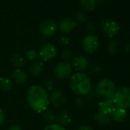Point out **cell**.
<instances>
[{
	"label": "cell",
	"instance_id": "obj_16",
	"mask_svg": "<svg viewBox=\"0 0 130 130\" xmlns=\"http://www.w3.org/2000/svg\"><path fill=\"white\" fill-rule=\"evenodd\" d=\"M109 116L115 121H116V122H122V121H123L126 118V116H127L126 109H124L120 108V107L115 106L112 109V110L111 111Z\"/></svg>",
	"mask_w": 130,
	"mask_h": 130
},
{
	"label": "cell",
	"instance_id": "obj_14",
	"mask_svg": "<svg viewBox=\"0 0 130 130\" xmlns=\"http://www.w3.org/2000/svg\"><path fill=\"white\" fill-rule=\"evenodd\" d=\"M56 120L58 122L59 125H60L63 127H65V126H68L71 124L73 117L71 112H69L67 110H63L60 112L58 115H57Z\"/></svg>",
	"mask_w": 130,
	"mask_h": 130
},
{
	"label": "cell",
	"instance_id": "obj_17",
	"mask_svg": "<svg viewBox=\"0 0 130 130\" xmlns=\"http://www.w3.org/2000/svg\"><path fill=\"white\" fill-rule=\"evenodd\" d=\"M115 107V105L113 103V101L111 100H103L100 101L98 104V109L99 112L106 113V114H110L112 109Z\"/></svg>",
	"mask_w": 130,
	"mask_h": 130
},
{
	"label": "cell",
	"instance_id": "obj_29",
	"mask_svg": "<svg viewBox=\"0 0 130 130\" xmlns=\"http://www.w3.org/2000/svg\"><path fill=\"white\" fill-rule=\"evenodd\" d=\"M75 19H76V21H77V22H80V23L84 22H86V20H87V17H86L85 14L83 13V12H78V13H77Z\"/></svg>",
	"mask_w": 130,
	"mask_h": 130
},
{
	"label": "cell",
	"instance_id": "obj_22",
	"mask_svg": "<svg viewBox=\"0 0 130 130\" xmlns=\"http://www.w3.org/2000/svg\"><path fill=\"white\" fill-rule=\"evenodd\" d=\"M96 0H80V6L84 11L91 12L96 7Z\"/></svg>",
	"mask_w": 130,
	"mask_h": 130
},
{
	"label": "cell",
	"instance_id": "obj_23",
	"mask_svg": "<svg viewBox=\"0 0 130 130\" xmlns=\"http://www.w3.org/2000/svg\"><path fill=\"white\" fill-rule=\"evenodd\" d=\"M60 58L63 60V62H68L72 58V52L68 48H64L61 51L60 54Z\"/></svg>",
	"mask_w": 130,
	"mask_h": 130
},
{
	"label": "cell",
	"instance_id": "obj_7",
	"mask_svg": "<svg viewBox=\"0 0 130 130\" xmlns=\"http://www.w3.org/2000/svg\"><path fill=\"white\" fill-rule=\"evenodd\" d=\"M57 30V25L53 19L43 21L39 26V31L44 38L52 37Z\"/></svg>",
	"mask_w": 130,
	"mask_h": 130
},
{
	"label": "cell",
	"instance_id": "obj_31",
	"mask_svg": "<svg viewBox=\"0 0 130 130\" xmlns=\"http://www.w3.org/2000/svg\"><path fill=\"white\" fill-rule=\"evenodd\" d=\"M6 120V115L2 109H0V126L3 125Z\"/></svg>",
	"mask_w": 130,
	"mask_h": 130
},
{
	"label": "cell",
	"instance_id": "obj_6",
	"mask_svg": "<svg viewBox=\"0 0 130 130\" xmlns=\"http://www.w3.org/2000/svg\"><path fill=\"white\" fill-rule=\"evenodd\" d=\"M57 54V49L53 44H45L38 51V57L42 61H48L54 59Z\"/></svg>",
	"mask_w": 130,
	"mask_h": 130
},
{
	"label": "cell",
	"instance_id": "obj_18",
	"mask_svg": "<svg viewBox=\"0 0 130 130\" xmlns=\"http://www.w3.org/2000/svg\"><path fill=\"white\" fill-rule=\"evenodd\" d=\"M11 63L13 65L16 69H22L26 63V59L25 57L20 54H15L12 56L10 59Z\"/></svg>",
	"mask_w": 130,
	"mask_h": 130
},
{
	"label": "cell",
	"instance_id": "obj_26",
	"mask_svg": "<svg viewBox=\"0 0 130 130\" xmlns=\"http://www.w3.org/2000/svg\"><path fill=\"white\" fill-rule=\"evenodd\" d=\"M58 44L61 47H66L70 44V38L66 35L61 36L58 40Z\"/></svg>",
	"mask_w": 130,
	"mask_h": 130
},
{
	"label": "cell",
	"instance_id": "obj_3",
	"mask_svg": "<svg viewBox=\"0 0 130 130\" xmlns=\"http://www.w3.org/2000/svg\"><path fill=\"white\" fill-rule=\"evenodd\" d=\"M96 93L103 100H112L116 92V85L109 79H103L96 85Z\"/></svg>",
	"mask_w": 130,
	"mask_h": 130
},
{
	"label": "cell",
	"instance_id": "obj_28",
	"mask_svg": "<svg viewBox=\"0 0 130 130\" xmlns=\"http://www.w3.org/2000/svg\"><path fill=\"white\" fill-rule=\"evenodd\" d=\"M107 48L111 53H116L118 49V43L116 41H111L108 44Z\"/></svg>",
	"mask_w": 130,
	"mask_h": 130
},
{
	"label": "cell",
	"instance_id": "obj_25",
	"mask_svg": "<svg viewBox=\"0 0 130 130\" xmlns=\"http://www.w3.org/2000/svg\"><path fill=\"white\" fill-rule=\"evenodd\" d=\"M54 83L53 80H51L50 78H47V79L44 80L41 87L47 92H48V91H52V90L54 88Z\"/></svg>",
	"mask_w": 130,
	"mask_h": 130
},
{
	"label": "cell",
	"instance_id": "obj_2",
	"mask_svg": "<svg viewBox=\"0 0 130 130\" xmlns=\"http://www.w3.org/2000/svg\"><path fill=\"white\" fill-rule=\"evenodd\" d=\"M69 85L73 93L78 96L89 94L92 88L90 77L86 74L81 72H77L71 76Z\"/></svg>",
	"mask_w": 130,
	"mask_h": 130
},
{
	"label": "cell",
	"instance_id": "obj_11",
	"mask_svg": "<svg viewBox=\"0 0 130 130\" xmlns=\"http://www.w3.org/2000/svg\"><path fill=\"white\" fill-rule=\"evenodd\" d=\"M73 67L77 72L84 73L89 66V61L86 57L84 55H77L73 59Z\"/></svg>",
	"mask_w": 130,
	"mask_h": 130
},
{
	"label": "cell",
	"instance_id": "obj_13",
	"mask_svg": "<svg viewBox=\"0 0 130 130\" xmlns=\"http://www.w3.org/2000/svg\"><path fill=\"white\" fill-rule=\"evenodd\" d=\"M28 78V73L23 69H15L11 74V79L18 84H23L27 82Z\"/></svg>",
	"mask_w": 130,
	"mask_h": 130
},
{
	"label": "cell",
	"instance_id": "obj_5",
	"mask_svg": "<svg viewBox=\"0 0 130 130\" xmlns=\"http://www.w3.org/2000/svg\"><path fill=\"white\" fill-rule=\"evenodd\" d=\"M54 75L59 80H66L72 75V66L69 62H60L54 68Z\"/></svg>",
	"mask_w": 130,
	"mask_h": 130
},
{
	"label": "cell",
	"instance_id": "obj_19",
	"mask_svg": "<svg viewBox=\"0 0 130 130\" xmlns=\"http://www.w3.org/2000/svg\"><path fill=\"white\" fill-rule=\"evenodd\" d=\"M13 81L11 78L7 77H0V89L5 92L10 91L13 88Z\"/></svg>",
	"mask_w": 130,
	"mask_h": 130
},
{
	"label": "cell",
	"instance_id": "obj_15",
	"mask_svg": "<svg viewBox=\"0 0 130 130\" xmlns=\"http://www.w3.org/2000/svg\"><path fill=\"white\" fill-rule=\"evenodd\" d=\"M44 63L41 60H35L32 62L28 68V73L32 77H38L44 71Z\"/></svg>",
	"mask_w": 130,
	"mask_h": 130
},
{
	"label": "cell",
	"instance_id": "obj_21",
	"mask_svg": "<svg viewBox=\"0 0 130 130\" xmlns=\"http://www.w3.org/2000/svg\"><path fill=\"white\" fill-rule=\"evenodd\" d=\"M95 121L100 125H106L110 121V116L101 112H99L94 116Z\"/></svg>",
	"mask_w": 130,
	"mask_h": 130
},
{
	"label": "cell",
	"instance_id": "obj_8",
	"mask_svg": "<svg viewBox=\"0 0 130 130\" xmlns=\"http://www.w3.org/2000/svg\"><path fill=\"white\" fill-rule=\"evenodd\" d=\"M101 29L106 36L109 38H112L118 34L120 30V27L116 21L109 19L104 20L102 22Z\"/></svg>",
	"mask_w": 130,
	"mask_h": 130
},
{
	"label": "cell",
	"instance_id": "obj_24",
	"mask_svg": "<svg viewBox=\"0 0 130 130\" xmlns=\"http://www.w3.org/2000/svg\"><path fill=\"white\" fill-rule=\"evenodd\" d=\"M39 58L38 57V51H37L36 50H29L26 52L25 54V59L28 60V61H31L34 62L35 60H37V59Z\"/></svg>",
	"mask_w": 130,
	"mask_h": 130
},
{
	"label": "cell",
	"instance_id": "obj_4",
	"mask_svg": "<svg viewBox=\"0 0 130 130\" xmlns=\"http://www.w3.org/2000/svg\"><path fill=\"white\" fill-rule=\"evenodd\" d=\"M113 103L116 106L124 109L130 108V89L121 87L116 90L112 98Z\"/></svg>",
	"mask_w": 130,
	"mask_h": 130
},
{
	"label": "cell",
	"instance_id": "obj_36",
	"mask_svg": "<svg viewBox=\"0 0 130 130\" xmlns=\"http://www.w3.org/2000/svg\"><path fill=\"white\" fill-rule=\"evenodd\" d=\"M96 1H102V0H96Z\"/></svg>",
	"mask_w": 130,
	"mask_h": 130
},
{
	"label": "cell",
	"instance_id": "obj_35",
	"mask_svg": "<svg viewBox=\"0 0 130 130\" xmlns=\"http://www.w3.org/2000/svg\"><path fill=\"white\" fill-rule=\"evenodd\" d=\"M99 71H100V68L98 66H96V65H93V66H92L90 68V71L93 73H96Z\"/></svg>",
	"mask_w": 130,
	"mask_h": 130
},
{
	"label": "cell",
	"instance_id": "obj_30",
	"mask_svg": "<svg viewBox=\"0 0 130 130\" xmlns=\"http://www.w3.org/2000/svg\"><path fill=\"white\" fill-rule=\"evenodd\" d=\"M86 30L87 31L88 33H90V35H92V33H93L95 31V26L93 23H89L87 24V25L86 26Z\"/></svg>",
	"mask_w": 130,
	"mask_h": 130
},
{
	"label": "cell",
	"instance_id": "obj_10",
	"mask_svg": "<svg viewBox=\"0 0 130 130\" xmlns=\"http://www.w3.org/2000/svg\"><path fill=\"white\" fill-rule=\"evenodd\" d=\"M66 102V96H65L63 91L60 90H52L49 96V103H51L54 106H61Z\"/></svg>",
	"mask_w": 130,
	"mask_h": 130
},
{
	"label": "cell",
	"instance_id": "obj_33",
	"mask_svg": "<svg viewBox=\"0 0 130 130\" xmlns=\"http://www.w3.org/2000/svg\"><path fill=\"white\" fill-rule=\"evenodd\" d=\"M75 103H76V104H77L78 106H82V105H83V98H82L81 96H78V97L77 98Z\"/></svg>",
	"mask_w": 130,
	"mask_h": 130
},
{
	"label": "cell",
	"instance_id": "obj_32",
	"mask_svg": "<svg viewBox=\"0 0 130 130\" xmlns=\"http://www.w3.org/2000/svg\"><path fill=\"white\" fill-rule=\"evenodd\" d=\"M77 130H93V128L90 125H82Z\"/></svg>",
	"mask_w": 130,
	"mask_h": 130
},
{
	"label": "cell",
	"instance_id": "obj_9",
	"mask_svg": "<svg viewBox=\"0 0 130 130\" xmlns=\"http://www.w3.org/2000/svg\"><path fill=\"white\" fill-rule=\"evenodd\" d=\"M82 44L86 52L89 54H92L97 51V49L99 48L100 42L96 36L93 35H88L84 38Z\"/></svg>",
	"mask_w": 130,
	"mask_h": 130
},
{
	"label": "cell",
	"instance_id": "obj_1",
	"mask_svg": "<svg viewBox=\"0 0 130 130\" xmlns=\"http://www.w3.org/2000/svg\"><path fill=\"white\" fill-rule=\"evenodd\" d=\"M27 100L32 110L42 112L49 105V95L41 85L34 84L28 90Z\"/></svg>",
	"mask_w": 130,
	"mask_h": 130
},
{
	"label": "cell",
	"instance_id": "obj_27",
	"mask_svg": "<svg viewBox=\"0 0 130 130\" xmlns=\"http://www.w3.org/2000/svg\"><path fill=\"white\" fill-rule=\"evenodd\" d=\"M44 130H65L64 127L61 126L60 125H59L58 123H50L49 125H47Z\"/></svg>",
	"mask_w": 130,
	"mask_h": 130
},
{
	"label": "cell",
	"instance_id": "obj_20",
	"mask_svg": "<svg viewBox=\"0 0 130 130\" xmlns=\"http://www.w3.org/2000/svg\"><path fill=\"white\" fill-rule=\"evenodd\" d=\"M43 119L50 123H54V122L57 119V114L53 109H46L44 112H41Z\"/></svg>",
	"mask_w": 130,
	"mask_h": 130
},
{
	"label": "cell",
	"instance_id": "obj_12",
	"mask_svg": "<svg viewBox=\"0 0 130 130\" xmlns=\"http://www.w3.org/2000/svg\"><path fill=\"white\" fill-rule=\"evenodd\" d=\"M77 27V22L71 19V18H67L62 20L59 24V30L60 32L63 34H69L72 32Z\"/></svg>",
	"mask_w": 130,
	"mask_h": 130
},
{
	"label": "cell",
	"instance_id": "obj_34",
	"mask_svg": "<svg viewBox=\"0 0 130 130\" xmlns=\"http://www.w3.org/2000/svg\"><path fill=\"white\" fill-rule=\"evenodd\" d=\"M8 130H22L21 127H19V125H12L11 126L9 127Z\"/></svg>",
	"mask_w": 130,
	"mask_h": 130
}]
</instances>
